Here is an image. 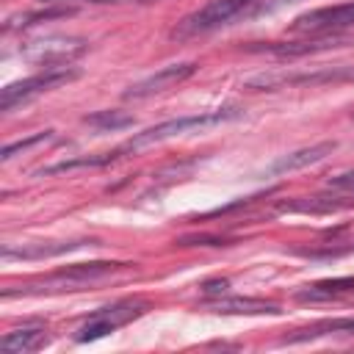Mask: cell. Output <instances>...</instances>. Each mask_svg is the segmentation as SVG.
I'll use <instances>...</instances> for the list:
<instances>
[{
    "label": "cell",
    "mask_w": 354,
    "mask_h": 354,
    "mask_svg": "<svg viewBox=\"0 0 354 354\" xmlns=\"http://www.w3.org/2000/svg\"><path fill=\"white\" fill-rule=\"evenodd\" d=\"M241 116V108H218V111H207V113H194V116H180V119H169V122H160L155 127H147L144 133H136L130 141H124L122 147L113 149V160L122 158L124 152H138L149 144H158V141H166V138H174V136H183L188 130H202V127H213V124H221V122H230V119H238Z\"/></svg>",
    "instance_id": "6da1fadb"
},
{
    "label": "cell",
    "mask_w": 354,
    "mask_h": 354,
    "mask_svg": "<svg viewBox=\"0 0 354 354\" xmlns=\"http://www.w3.org/2000/svg\"><path fill=\"white\" fill-rule=\"evenodd\" d=\"M127 263H108V260H97V263H75L69 268H61L39 282H30L19 290H3V299H11L14 293H50V290H75L80 285H88L94 279H102L108 274H113L116 268H122Z\"/></svg>",
    "instance_id": "7a4b0ae2"
},
{
    "label": "cell",
    "mask_w": 354,
    "mask_h": 354,
    "mask_svg": "<svg viewBox=\"0 0 354 354\" xmlns=\"http://www.w3.org/2000/svg\"><path fill=\"white\" fill-rule=\"evenodd\" d=\"M80 72L77 69H69V66H47L44 72L33 75V77H25V80H17V83H8L3 91H0V108L3 111H11L14 105L19 102H28L30 97L41 94V91H50L61 83H69L75 80Z\"/></svg>",
    "instance_id": "3957f363"
},
{
    "label": "cell",
    "mask_w": 354,
    "mask_h": 354,
    "mask_svg": "<svg viewBox=\"0 0 354 354\" xmlns=\"http://www.w3.org/2000/svg\"><path fill=\"white\" fill-rule=\"evenodd\" d=\"M144 313H147V304H144V301H119V304L102 307V310H97L94 315H88V318L83 321V326L77 329L75 340H77V343L100 340V337H105L108 332H113V329H119V326L136 321V318L144 315Z\"/></svg>",
    "instance_id": "277c9868"
},
{
    "label": "cell",
    "mask_w": 354,
    "mask_h": 354,
    "mask_svg": "<svg viewBox=\"0 0 354 354\" xmlns=\"http://www.w3.org/2000/svg\"><path fill=\"white\" fill-rule=\"evenodd\" d=\"M257 0H210L207 6H202L199 11H194L191 17H185L180 22V28L174 30V36H194V33H205L213 30L224 22H230L232 17L243 14L249 6H254Z\"/></svg>",
    "instance_id": "5b68a950"
},
{
    "label": "cell",
    "mask_w": 354,
    "mask_h": 354,
    "mask_svg": "<svg viewBox=\"0 0 354 354\" xmlns=\"http://www.w3.org/2000/svg\"><path fill=\"white\" fill-rule=\"evenodd\" d=\"M343 80H354V66H324L301 75H257L246 80V88L263 91V88H279V86H324V83H343Z\"/></svg>",
    "instance_id": "8992f818"
},
{
    "label": "cell",
    "mask_w": 354,
    "mask_h": 354,
    "mask_svg": "<svg viewBox=\"0 0 354 354\" xmlns=\"http://www.w3.org/2000/svg\"><path fill=\"white\" fill-rule=\"evenodd\" d=\"M348 25H354V3H340V6L313 8L301 17H296L290 30L307 33V36H321V33H337L340 28H348Z\"/></svg>",
    "instance_id": "52a82bcc"
},
{
    "label": "cell",
    "mask_w": 354,
    "mask_h": 354,
    "mask_svg": "<svg viewBox=\"0 0 354 354\" xmlns=\"http://www.w3.org/2000/svg\"><path fill=\"white\" fill-rule=\"evenodd\" d=\"M83 50H86V41H83V39L50 36V39L30 41V44L22 50V55H25L28 61H36V64H44V66H66V61L77 58Z\"/></svg>",
    "instance_id": "ba28073f"
},
{
    "label": "cell",
    "mask_w": 354,
    "mask_h": 354,
    "mask_svg": "<svg viewBox=\"0 0 354 354\" xmlns=\"http://www.w3.org/2000/svg\"><path fill=\"white\" fill-rule=\"evenodd\" d=\"M194 72H196V64H194V61L163 66V69H158L155 75H149V77L133 83V86L124 91V100H144V97H152V94H158V91H166V88H171V86H177V83L188 80Z\"/></svg>",
    "instance_id": "9c48e42d"
},
{
    "label": "cell",
    "mask_w": 354,
    "mask_h": 354,
    "mask_svg": "<svg viewBox=\"0 0 354 354\" xmlns=\"http://www.w3.org/2000/svg\"><path fill=\"white\" fill-rule=\"evenodd\" d=\"M210 313H224V315H279V304L266 301V299H249V296H218L205 304Z\"/></svg>",
    "instance_id": "30bf717a"
},
{
    "label": "cell",
    "mask_w": 354,
    "mask_h": 354,
    "mask_svg": "<svg viewBox=\"0 0 354 354\" xmlns=\"http://www.w3.org/2000/svg\"><path fill=\"white\" fill-rule=\"evenodd\" d=\"M335 152V141H321V144H313V147H301L296 152H288L282 158H277L271 166H268V174H288V171H299L304 166H313L318 160H324L326 155Z\"/></svg>",
    "instance_id": "8fae6325"
},
{
    "label": "cell",
    "mask_w": 354,
    "mask_h": 354,
    "mask_svg": "<svg viewBox=\"0 0 354 354\" xmlns=\"http://www.w3.org/2000/svg\"><path fill=\"white\" fill-rule=\"evenodd\" d=\"M348 44V39L337 36V33H321V36H307L301 41H279L274 47H268L274 55L279 58H299V55H310V53H321V50H332Z\"/></svg>",
    "instance_id": "7c38bea8"
},
{
    "label": "cell",
    "mask_w": 354,
    "mask_h": 354,
    "mask_svg": "<svg viewBox=\"0 0 354 354\" xmlns=\"http://www.w3.org/2000/svg\"><path fill=\"white\" fill-rule=\"evenodd\" d=\"M354 290V277H337V279H321L296 293L299 301H329L337 296H346Z\"/></svg>",
    "instance_id": "4fadbf2b"
},
{
    "label": "cell",
    "mask_w": 354,
    "mask_h": 354,
    "mask_svg": "<svg viewBox=\"0 0 354 354\" xmlns=\"http://www.w3.org/2000/svg\"><path fill=\"white\" fill-rule=\"evenodd\" d=\"M83 243H91V241H55V243H33V246H19V249H11L6 246L3 249V257H22V260H41V257H55V254H64V252H72Z\"/></svg>",
    "instance_id": "5bb4252c"
},
{
    "label": "cell",
    "mask_w": 354,
    "mask_h": 354,
    "mask_svg": "<svg viewBox=\"0 0 354 354\" xmlns=\"http://www.w3.org/2000/svg\"><path fill=\"white\" fill-rule=\"evenodd\" d=\"M44 343V329L41 326H22L14 332H6L0 340V351L3 354H25L33 351Z\"/></svg>",
    "instance_id": "9a60e30c"
},
{
    "label": "cell",
    "mask_w": 354,
    "mask_h": 354,
    "mask_svg": "<svg viewBox=\"0 0 354 354\" xmlns=\"http://www.w3.org/2000/svg\"><path fill=\"white\" fill-rule=\"evenodd\" d=\"M354 332V315L351 318H332V321H321L315 326L299 329L296 335L285 337V343H301V340H313V337H324V335H348Z\"/></svg>",
    "instance_id": "2e32d148"
},
{
    "label": "cell",
    "mask_w": 354,
    "mask_h": 354,
    "mask_svg": "<svg viewBox=\"0 0 354 354\" xmlns=\"http://www.w3.org/2000/svg\"><path fill=\"white\" fill-rule=\"evenodd\" d=\"M83 122L94 130H122V127L133 124V116L124 113V111H97V113L86 116Z\"/></svg>",
    "instance_id": "e0dca14e"
},
{
    "label": "cell",
    "mask_w": 354,
    "mask_h": 354,
    "mask_svg": "<svg viewBox=\"0 0 354 354\" xmlns=\"http://www.w3.org/2000/svg\"><path fill=\"white\" fill-rule=\"evenodd\" d=\"M50 138H53V130H44V133H36V136H30V138H25V141L8 144V147H3V155H0V160H11L17 152H28L30 147H36V144H44V141H50Z\"/></svg>",
    "instance_id": "ac0fdd59"
},
{
    "label": "cell",
    "mask_w": 354,
    "mask_h": 354,
    "mask_svg": "<svg viewBox=\"0 0 354 354\" xmlns=\"http://www.w3.org/2000/svg\"><path fill=\"white\" fill-rule=\"evenodd\" d=\"M288 3H296V0H257L252 14H268V11H277V8L288 6Z\"/></svg>",
    "instance_id": "d6986e66"
},
{
    "label": "cell",
    "mask_w": 354,
    "mask_h": 354,
    "mask_svg": "<svg viewBox=\"0 0 354 354\" xmlns=\"http://www.w3.org/2000/svg\"><path fill=\"white\" fill-rule=\"evenodd\" d=\"M329 185L340 188V191H354V171H343L337 177H329Z\"/></svg>",
    "instance_id": "ffe728a7"
},
{
    "label": "cell",
    "mask_w": 354,
    "mask_h": 354,
    "mask_svg": "<svg viewBox=\"0 0 354 354\" xmlns=\"http://www.w3.org/2000/svg\"><path fill=\"white\" fill-rule=\"evenodd\" d=\"M202 288H205V293H224L227 290V279H221V282H205Z\"/></svg>",
    "instance_id": "44dd1931"
},
{
    "label": "cell",
    "mask_w": 354,
    "mask_h": 354,
    "mask_svg": "<svg viewBox=\"0 0 354 354\" xmlns=\"http://www.w3.org/2000/svg\"><path fill=\"white\" fill-rule=\"evenodd\" d=\"M88 3H113V6H119V3H158V0H88Z\"/></svg>",
    "instance_id": "7402d4cb"
},
{
    "label": "cell",
    "mask_w": 354,
    "mask_h": 354,
    "mask_svg": "<svg viewBox=\"0 0 354 354\" xmlns=\"http://www.w3.org/2000/svg\"><path fill=\"white\" fill-rule=\"evenodd\" d=\"M41 3H61V0H41Z\"/></svg>",
    "instance_id": "603a6c76"
}]
</instances>
